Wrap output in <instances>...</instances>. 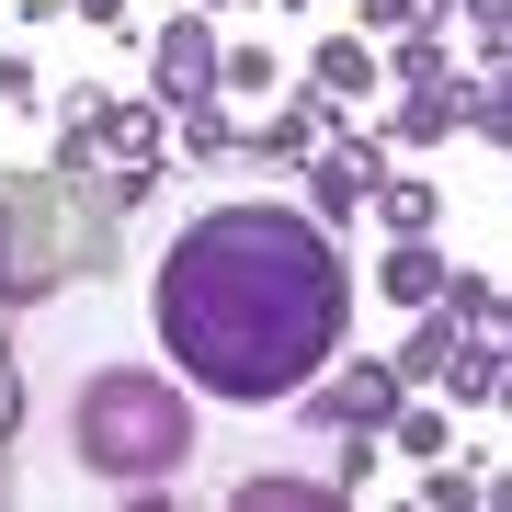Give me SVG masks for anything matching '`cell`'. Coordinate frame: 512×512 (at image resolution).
Listing matches in <instances>:
<instances>
[{"instance_id":"6da1fadb","label":"cell","mask_w":512,"mask_h":512,"mask_svg":"<svg viewBox=\"0 0 512 512\" xmlns=\"http://www.w3.org/2000/svg\"><path fill=\"white\" fill-rule=\"evenodd\" d=\"M342 319H353V274L330 251V228L296 217V205H217L160 262L171 365L194 387H217V399H239V410L296 399L330 365Z\"/></svg>"},{"instance_id":"7a4b0ae2","label":"cell","mask_w":512,"mask_h":512,"mask_svg":"<svg viewBox=\"0 0 512 512\" xmlns=\"http://www.w3.org/2000/svg\"><path fill=\"white\" fill-rule=\"evenodd\" d=\"M69 444H80V467H92V478H126V490L183 478V467H194V399H183L171 376H148V365H114V376L80 387Z\"/></svg>"},{"instance_id":"3957f363","label":"cell","mask_w":512,"mask_h":512,"mask_svg":"<svg viewBox=\"0 0 512 512\" xmlns=\"http://www.w3.org/2000/svg\"><path fill=\"white\" fill-rule=\"evenodd\" d=\"M376 183H387V148H376V137H319V148H308V205H319V228H353Z\"/></svg>"},{"instance_id":"277c9868","label":"cell","mask_w":512,"mask_h":512,"mask_svg":"<svg viewBox=\"0 0 512 512\" xmlns=\"http://www.w3.org/2000/svg\"><path fill=\"white\" fill-rule=\"evenodd\" d=\"M296 410H308L319 433H387V410H399V365H353V376H308V387H296Z\"/></svg>"},{"instance_id":"5b68a950","label":"cell","mask_w":512,"mask_h":512,"mask_svg":"<svg viewBox=\"0 0 512 512\" xmlns=\"http://www.w3.org/2000/svg\"><path fill=\"white\" fill-rule=\"evenodd\" d=\"M217 35H205V23L183 12V23H160V35H148V80H160V103L183 114V103H217Z\"/></svg>"},{"instance_id":"8992f818","label":"cell","mask_w":512,"mask_h":512,"mask_svg":"<svg viewBox=\"0 0 512 512\" xmlns=\"http://www.w3.org/2000/svg\"><path fill=\"white\" fill-rule=\"evenodd\" d=\"M433 376L456 387V399H478V410H490L501 387H512V353H501V330H456V353H444Z\"/></svg>"},{"instance_id":"52a82bcc","label":"cell","mask_w":512,"mask_h":512,"mask_svg":"<svg viewBox=\"0 0 512 512\" xmlns=\"http://www.w3.org/2000/svg\"><path fill=\"white\" fill-rule=\"evenodd\" d=\"M92 148H114V160L148 183V171H160V114L148 103H92Z\"/></svg>"},{"instance_id":"ba28073f","label":"cell","mask_w":512,"mask_h":512,"mask_svg":"<svg viewBox=\"0 0 512 512\" xmlns=\"http://www.w3.org/2000/svg\"><path fill=\"white\" fill-rule=\"evenodd\" d=\"M330 501H353L342 478H296V467H262V478H239V512H330Z\"/></svg>"},{"instance_id":"9c48e42d","label":"cell","mask_w":512,"mask_h":512,"mask_svg":"<svg viewBox=\"0 0 512 512\" xmlns=\"http://www.w3.org/2000/svg\"><path fill=\"white\" fill-rule=\"evenodd\" d=\"M444 274H456V262H444V251H433V239H399V251H387V262H376V285H387V296H399V308H433V296H444Z\"/></svg>"},{"instance_id":"30bf717a","label":"cell","mask_w":512,"mask_h":512,"mask_svg":"<svg viewBox=\"0 0 512 512\" xmlns=\"http://www.w3.org/2000/svg\"><path fill=\"white\" fill-rule=\"evenodd\" d=\"M319 137H330V92H308V103H285V114H274V126H262V137H251V160H308V148H319Z\"/></svg>"},{"instance_id":"8fae6325","label":"cell","mask_w":512,"mask_h":512,"mask_svg":"<svg viewBox=\"0 0 512 512\" xmlns=\"http://www.w3.org/2000/svg\"><path fill=\"white\" fill-rule=\"evenodd\" d=\"M308 80H319L330 103H342V92H376V46H365V35H330V46L308 57Z\"/></svg>"},{"instance_id":"7c38bea8","label":"cell","mask_w":512,"mask_h":512,"mask_svg":"<svg viewBox=\"0 0 512 512\" xmlns=\"http://www.w3.org/2000/svg\"><path fill=\"white\" fill-rule=\"evenodd\" d=\"M365 205L387 217V239H433V217H444V194H433V183H376Z\"/></svg>"},{"instance_id":"4fadbf2b","label":"cell","mask_w":512,"mask_h":512,"mask_svg":"<svg viewBox=\"0 0 512 512\" xmlns=\"http://www.w3.org/2000/svg\"><path fill=\"white\" fill-rule=\"evenodd\" d=\"M456 330H467V319H456V308H444V296H433V308H421V330L399 342V387H410V376H433L444 353H456Z\"/></svg>"},{"instance_id":"5bb4252c","label":"cell","mask_w":512,"mask_h":512,"mask_svg":"<svg viewBox=\"0 0 512 512\" xmlns=\"http://www.w3.org/2000/svg\"><path fill=\"white\" fill-rule=\"evenodd\" d=\"M444 12H456V0H365V35H444Z\"/></svg>"},{"instance_id":"9a60e30c","label":"cell","mask_w":512,"mask_h":512,"mask_svg":"<svg viewBox=\"0 0 512 512\" xmlns=\"http://www.w3.org/2000/svg\"><path fill=\"white\" fill-rule=\"evenodd\" d=\"M399 137H410V148H444V137H456V92H444V80L410 92V103H399Z\"/></svg>"},{"instance_id":"2e32d148","label":"cell","mask_w":512,"mask_h":512,"mask_svg":"<svg viewBox=\"0 0 512 512\" xmlns=\"http://www.w3.org/2000/svg\"><path fill=\"white\" fill-rule=\"evenodd\" d=\"M387 433H399V456H444V444H456L444 410H387Z\"/></svg>"},{"instance_id":"e0dca14e","label":"cell","mask_w":512,"mask_h":512,"mask_svg":"<svg viewBox=\"0 0 512 512\" xmlns=\"http://www.w3.org/2000/svg\"><path fill=\"white\" fill-rule=\"evenodd\" d=\"M444 285H456V319L467 330H501V285L490 274H444Z\"/></svg>"},{"instance_id":"ac0fdd59","label":"cell","mask_w":512,"mask_h":512,"mask_svg":"<svg viewBox=\"0 0 512 512\" xmlns=\"http://www.w3.org/2000/svg\"><path fill=\"white\" fill-rule=\"evenodd\" d=\"M217 92H274V46H239V57H217Z\"/></svg>"},{"instance_id":"d6986e66","label":"cell","mask_w":512,"mask_h":512,"mask_svg":"<svg viewBox=\"0 0 512 512\" xmlns=\"http://www.w3.org/2000/svg\"><path fill=\"white\" fill-rule=\"evenodd\" d=\"M421 501H433V512H467V501H490V478H467V467H433V478H421Z\"/></svg>"},{"instance_id":"ffe728a7","label":"cell","mask_w":512,"mask_h":512,"mask_svg":"<svg viewBox=\"0 0 512 512\" xmlns=\"http://www.w3.org/2000/svg\"><path fill=\"white\" fill-rule=\"evenodd\" d=\"M183 148H194V160H228V114L217 103H183Z\"/></svg>"},{"instance_id":"44dd1931","label":"cell","mask_w":512,"mask_h":512,"mask_svg":"<svg viewBox=\"0 0 512 512\" xmlns=\"http://www.w3.org/2000/svg\"><path fill=\"white\" fill-rule=\"evenodd\" d=\"M399 80L433 92V80H444V35H399Z\"/></svg>"},{"instance_id":"7402d4cb","label":"cell","mask_w":512,"mask_h":512,"mask_svg":"<svg viewBox=\"0 0 512 512\" xmlns=\"http://www.w3.org/2000/svg\"><path fill=\"white\" fill-rule=\"evenodd\" d=\"M456 114H467V126H478V137H501V126H512V103H501V80H478V92H467Z\"/></svg>"},{"instance_id":"603a6c76","label":"cell","mask_w":512,"mask_h":512,"mask_svg":"<svg viewBox=\"0 0 512 512\" xmlns=\"http://www.w3.org/2000/svg\"><path fill=\"white\" fill-rule=\"evenodd\" d=\"M23 433V365H12V342H0V444Z\"/></svg>"},{"instance_id":"cb8c5ba5","label":"cell","mask_w":512,"mask_h":512,"mask_svg":"<svg viewBox=\"0 0 512 512\" xmlns=\"http://www.w3.org/2000/svg\"><path fill=\"white\" fill-rule=\"evenodd\" d=\"M0 103H35V69H23L12 46H0Z\"/></svg>"},{"instance_id":"d4e9b609","label":"cell","mask_w":512,"mask_h":512,"mask_svg":"<svg viewBox=\"0 0 512 512\" xmlns=\"http://www.w3.org/2000/svg\"><path fill=\"white\" fill-rule=\"evenodd\" d=\"M80 23H92V35H114V23H126V0H69Z\"/></svg>"},{"instance_id":"484cf974","label":"cell","mask_w":512,"mask_h":512,"mask_svg":"<svg viewBox=\"0 0 512 512\" xmlns=\"http://www.w3.org/2000/svg\"><path fill=\"white\" fill-rule=\"evenodd\" d=\"M467 23H478V35H501V23H512V0H467Z\"/></svg>"},{"instance_id":"4316f807","label":"cell","mask_w":512,"mask_h":512,"mask_svg":"<svg viewBox=\"0 0 512 512\" xmlns=\"http://www.w3.org/2000/svg\"><path fill=\"white\" fill-rule=\"evenodd\" d=\"M23 274H12V205H0V296H12Z\"/></svg>"}]
</instances>
